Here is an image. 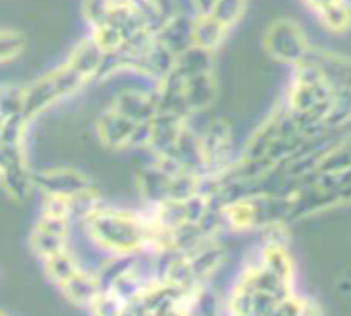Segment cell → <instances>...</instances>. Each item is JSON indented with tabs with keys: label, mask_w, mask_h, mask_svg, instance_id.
I'll list each match as a JSON object with an SVG mask.
<instances>
[{
	"label": "cell",
	"mask_w": 351,
	"mask_h": 316,
	"mask_svg": "<svg viewBox=\"0 0 351 316\" xmlns=\"http://www.w3.org/2000/svg\"><path fill=\"white\" fill-rule=\"evenodd\" d=\"M278 103L315 136L351 134V58L315 45L302 62L288 68Z\"/></svg>",
	"instance_id": "cell-1"
},
{
	"label": "cell",
	"mask_w": 351,
	"mask_h": 316,
	"mask_svg": "<svg viewBox=\"0 0 351 316\" xmlns=\"http://www.w3.org/2000/svg\"><path fill=\"white\" fill-rule=\"evenodd\" d=\"M284 228L263 232L265 239L241 269L230 296L226 316H267L274 306L296 290V263L288 243L278 236Z\"/></svg>",
	"instance_id": "cell-2"
},
{
	"label": "cell",
	"mask_w": 351,
	"mask_h": 316,
	"mask_svg": "<svg viewBox=\"0 0 351 316\" xmlns=\"http://www.w3.org/2000/svg\"><path fill=\"white\" fill-rule=\"evenodd\" d=\"M282 189L288 202V224L346 208L351 206V165L315 167Z\"/></svg>",
	"instance_id": "cell-3"
},
{
	"label": "cell",
	"mask_w": 351,
	"mask_h": 316,
	"mask_svg": "<svg viewBox=\"0 0 351 316\" xmlns=\"http://www.w3.org/2000/svg\"><path fill=\"white\" fill-rule=\"evenodd\" d=\"M90 239L113 255H134L138 251H156L158 239L150 220L123 210H93L86 218Z\"/></svg>",
	"instance_id": "cell-4"
},
{
	"label": "cell",
	"mask_w": 351,
	"mask_h": 316,
	"mask_svg": "<svg viewBox=\"0 0 351 316\" xmlns=\"http://www.w3.org/2000/svg\"><path fill=\"white\" fill-rule=\"evenodd\" d=\"M261 45L271 62L282 64L286 68H292L302 62L315 47L306 29L300 25V21L292 16L274 19L263 31Z\"/></svg>",
	"instance_id": "cell-5"
},
{
	"label": "cell",
	"mask_w": 351,
	"mask_h": 316,
	"mask_svg": "<svg viewBox=\"0 0 351 316\" xmlns=\"http://www.w3.org/2000/svg\"><path fill=\"white\" fill-rule=\"evenodd\" d=\"M304 10L329 35L351 33V0H300Z\"/></svg>",
	"instance_id": "cell-6"
},
{
	"label": "cell",
	"mask_w": 351,
	"mask_h": 316,
	"mask_svg": "<svg viewBox=\"0 0 351 316\" xmlns=\"http://www.w3.org/2000/svg\"><path fill=\"white\" fill-rule=\"evenodd\" d=\"M68 241V218L41 216L31 232V251L39 259H47L66 249Z\"/></svg>",
	"instance_id": "cell-7"
},
{
	"label": "cell",
	"mask_w": 351,
	"mask_h": 316,
	"mask_svg": "<svg viewBox=\"0 0 351 316\" xmlns=\"http://www.w3.org/2000/svg\"><path fill=\"white\" fill-rule=\"evenodd\" d=\"M62 296L72 304V306H78V308H90V304L97 300V296L101 294L103 290V284H101V276H95V274H88V271H82L78 269L70 280H66L62 286Z\"/></svg>",
	"instance_id": "cell-8"
},
{
	"label": "cell",
	"mask_w": 351,
	"mask_h": 316,
	"mask_svg": "<svg viewBox=\"0 0 351 316\" xmlns=\"http://www.w3.org/2000/svg\"><path fill=\"white\" fill-rule=\"evenodd\" d=\"M267 316H323V308L315 298L296 294L294 290L292 294L282 298Z\"/></svg>",
	"instance_id": "cell-9"
},
{
	"label": "cell",
	"mask_w": 351,
	"mask_h": 316,
	"mask_svg": "<svg viewBox=\"0 0 351 316\" xmlns=\"http://www.w3.org/2000/svg\"><path fill=\"white\" fill-rule=\"evenodd\" d=\"M43 269H45L47 280L60 288V286H62L66 280H70L80 267H78L76 259L64 249V251H60V253H56V255L43 259Z\"/></svg>",
	"instance_id": "cell-10"
},
{
	"label": "cell",
	"mask_w": 351,
	"mask_h": 316,
	"mask_svg": "<svg viewBox=\"0 0 351 316\" xmlns=\"http://www.w3.org/2000/svg\"><path fill=\"white\" fill-rule=\"evenodd\" d=\"M128 308H130V302L123 296H119L113 290L103 288L88 311L93 316H123L128 313Z\"/></svg>",
	"instance_id": "cell-11"
},
{
	"label": "cell",
	"mask_w": 351,
	"mask_h": 316,
	"mask_svg": "<svg viewBox=\"0 0 351 316\" xmlns=\"http://www.w3.org/2000/svg\"><path fill=\"white\" fill-rule=\"evenodd\" d=\"M123 316H138V315H136V313H134L132 308H128V313H125V315H123Z\"/></svg>",
	"instance_id": "cell-12"
},
{
	"label": "cell",
	"mask_w": 351,
	"mask_h": 316,
	"mask_svg": "<svg viewBox=\"0 0 351 316\" xmlns=\"http://www.w3.org/2000/svg\"><path fill=\"white\" fill-rule=\"evenodd\" d=\"M0 316H8V315H6V313H4V311L0 308Z\"/></svg>",
	"instance_id": "cell-13"
}]
</instances>
